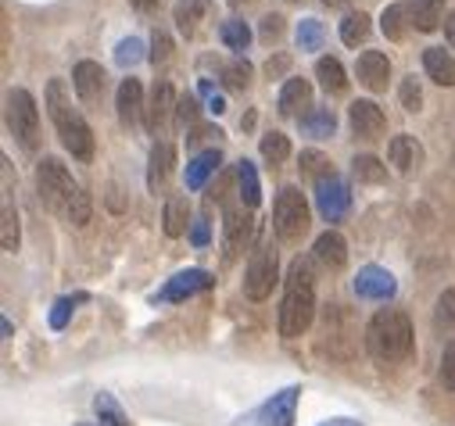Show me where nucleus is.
<instances>
[{"label":"nucleus","instance_id":"nucleus-44","mask_svg":"<svg viewBox=\"0 0 455 426\" xmlns=\"http://www.w3.org/2000/svg\"><path fill=\"white\" fill-rule=\"evenodd\" d=\"M155 65H165L169 58H172V40H169V33H162V29H155V36H151V54H148Z\"/></svg>","mask_w":455,"mask_h":426},{"label":"nucleus","instance_id":"nucleus-22","mask_svg":"<svg viewBox=\"0 0 455 426\" xmlns=\"http://www.w3.org/2000/svg\"><path fill=\"white\" fill-rule=\"evenodd\" d=\"M308 100H312V83L308 79H287L280 90L276 108H280V115H298L301 108H308Z\"/></svg>","mask_w":455,"mask_h":426},{"label":"nucleus","instance_id":"nucleus-3","mask_svg":"<svg viewBox=\"0 0 455 426\" xmlns=\"http://www.w3.org/2000/svg\"><path fill=\"white\" fill-rule=\"evenodd\" d=\"M366 351L380 366H398L412 355V323L398 308H380L366 323Z\"/></svg>","mask_w":455,"mask_h":426},{"label":"nucleus","instance_id":"nucleus-53","mask_svg":"<svg viewBox=\"0 0 455 426\" xmlns=\"http://www.w3.org/2000/svg\"><path fill=\"white\" fill-rule=\"evenodd\" d=\"M319 426H363V422H355V419H326Z\"/></svg>","mask_w":455,"mask_h":426},{"label":"nucleus","instance_id":"nucleus-46","mask_svg":"<svg viewBox=\"0 0 455 426\" xmlns=\"http://www.w3.org/2000/svg\"><path fill=\"white\" fill-rule=\"evenodd\" d=\"M259 36H262V43H276L283 36V19L280 15H266L262 26H259Z\"/></svg>","mask_w":455,"mask_h":426},{"label":"nucleus","instance_id":"nucleus-50","mask_svg":"<svg viewBox=\"0 0 455 426\" xmlns=\"http://www.w3.org/2000/svg\"><path fill=\"white\" fill-rule=\"evenodd\" d=\"M287 65H291V58H287V54H276V58H269L266 75H269V79H276V75H283V72H287Z\"/></svg>","mask_w":455,"mask_h":426},{"label":"nucleus","instance_id":"nucleus-31","mask_svg":"<svg viewBox=\"0 0 455 426\" xmlns=\"http://www.w3.org/2000/svg\"><path fill=\"white\" fill-rule=\"evenodd\" d=\"M187 219H190V208H187V197H169L165 201V237H183L187 233Z\"/></svg>","mask_w":455,"mask_h":426},{"label":"nucleus","instance_id":"nucleus-29","mask_svg":"<svg viewBox=\"0 0 455 426\" xmlns=\"http://www.w3.org/2000/svg\"><path fill=\"white\" fill-rule=\"evenodd\" d=\"M315 79L326 93H345L348 90V75H345V65L337 58H319L315 61Z\"/></svg>","mask_w":455,"mask_h":426},{"label":"nucleus","instance_id":"nucleus-23","mask_svg":"<svg viewBox=\"0 0 455 426\" xmlns=\"http://www.w3.org/2000/svg\"><path fill=\"white\" fill-rule=\"evenodd\" d=\"M219 165H222V154H219L215 147L201 151V154L187 165V190H201V186L219 172Z\"/></svg>","mask_w":455,"mask_h":426},{"label":"nucleus","instance_id":"nucleus-30","mask_svg":"<svg viewBox=\"0 0 455 426\" xmlns=\"http://www.w3.org/2000/svg\"><path fill=\"white\" fill-rule=\"evenodd\" d=\"M444 22V0H412V26L419 33H434Z\"/></svg>","mask_w":455,"mask_h":426},{"label":"nucleus","instance_id":"nucleus-55","mask_svg":"<svg viewBox=\"0 0 455 426\" xmlns=\"http://www.w3.org/2000/svg\"><path fill=\"white\" fill-rule=\"evenodd\" d=\"M226 4H230V8H241V4H248V0H226Z\"/></svg>","mask_w":455,"mask_h":426},{"label":"nucleus","instance_id":"nucleus-39","mask_svg":"<svg viewBox=\"0 0 455 426\" xmlns=\"http://www.w3.org/2000/svg\"><path fill=\"white\" fill-rule=\"evenodd\" d=\"M323 22L319 19H301L298 22V47L301 51H319L323 47Z\"/></svg>","mask_w":455,"mask_h":426},{"label":"nucleus","instance_id":"nucleus-7","mask_svg":"<svg viewBox=\"0 0 455 426\" xmlns=\"http://www.w3.org/2000/svg\"><path fill=\"white\" fill-rule=\"evenodd\" d=\"M280 283V262L273 244H259L248 258V272H244V294L251 301H266L273 294V287Z\"/></svg>","mask_w":455,"mask_h":426},{"label":"nucleus","instance_id":"nucleus-6","mask_svg":"<svg viewBox=\"0 0 455 426\" xmlns=\"http://www.w3.org/2000/svg\"><path fill=\"white\" fill-rule=\"evenodd\" d=\"M273 230L283 244H294L308 233V201L298 186H283L273 204Z\"/></svg>","mask_w":455,"mask_h":426},{"label":"nucleus","instance_id":"nucleus-54","mask_svg":"<svg viewBox=\"0 0 455 426\" xmlns=\"http://www.w3.org/2000/svg\"><path fill=\"white\" fill-rule=\"evenodd\" d=\"M323 4H326V8H345L348 0H323Z\"/></svg>","mask_w":455,"mask_h":426},{"label":"nucleus","instance_id":"nucleus-10","mask_svg":"<svg viewBox=\"0 0 455 426\" xmlns=\"http://www.w3.org/2000/svg\"><path fill=\"white\" fill-rule=\"evenodd\" d=\"M298 394H301V387H283V390L273 394V398H269L248 422H255V426H294Z\"/></svg>","mask_w":455,"mask_h":426},{"label":"nucleus","instance_id":"nucleus-34","mask_svg":"<svg viewBox=\"0 0 455 426\" xmlns=\"http://www.w3.org/2000/svg\"><path fill=\"white\" fill-rule=\"evenodd\" d=\"M301 130L308 133V137H333V130H337V119H333V112L330 108H312L308 115H301Z\"/></svg>","mask_w":455,"mask_h":426},{"label":"nucleus","instance_id":"nucleus-11","mask_svg":"<svg viewBox=\"0 0 455 426\" xmlns=\"http://www.w3.org/2000/svg\"><path fill=\"white\" fill-rule=\"evenodd\" d=\"M348 122H352V133L359 140H377L387 130V115L380 112L377 100H355L348 108Z\"/></svg>","mask_w":455,"mask_h":426},{"label":"nucleus","instance_id":"nucleus-18","mask_svg":"<svg viewBox=\"0 0 455 426\" xmlns=\"http://www.w3.org/2000/svg\"><path fill=\"white\" fill-rule=\"evenodd\" d=\"M312 258L323 265V269H345V262H348V241L340 237L337 230H326V233H319L315 237V248H312Z\"/></svg>","mask_w":455,"mask_h":426},{"label":"nucleus","instance_id":"nucleus-5","mask_svg":"<svg viewBox=\"0 0 455 426\" xmlns=\"http://www.w3.org/2000/svg\"><path fill=\"white\" fill-rule=\"evenodd\" d=\"M4 122L12 130V137L26 147V151H36L40 144V108H36V97L22 86L8 90L4 97Z\"/></svg>","mask_w":455,"mask_h":426},{"label":"nucleus","instance_id":"nucleus-28","mask_svg":"<svg viewBox=\"0 0 455 426\" xmlns=\"http://www.w3.org/2000/svg\"><path fill=\"white\" fill-rule=\"evenodd\" d=\"M434 330H437V337L455 341V287L441 290V297L434 304Z\"/></svg>","mask_w":455,"mask_h":426},{"label":"nucleus","instance_id":"nucleus-8","mask_svg":"<svg viewBox=\"0 0 455 426\" xmlns=\"http://www.w3.org/2000/svg\"><path fill=\"white\" fill-rule=\"evenodd\" d=\"M315 208H319V216L326 223H340L348 216V208H352V190H348V179L345 176H323L315 179Z\"/></svg>","mask_w":455,"mask_h":426},{"label":"nucleus","instance_id":"nucleus-36","mask_svg":"<svg viewBox=\"0 0 455 426\" xmlns=\"http://www.w3.org/2000/svg\"><path fill=\"white\" fill-rule=\"evenodd\" d=\"M366 36H370V19L363 12H355V15H348L345 22H340V40H345L348 47H359Z\"/></svg>","mask_w":455,"mask_h":426},{"label":"nucleus","instance_id":"nucleus-2","mask_svg":"<svg viewBox=\"0 0 455 426\" xmlns=\"http://www.w3.org/2000/svg\"><path fill=\"white\" fill-rule=\"evenodd\" d=\"M315 319V276H312V262L298 258L287 272L283 283V301H280V337L283 341H298Z\"/></svg>","mask_w":455,"mask_h":426},{"label":"nucleus","instance_id":"nucleus-45","mask_svg":"<svg viewBox=\"0 0 455 426\" xmlns=\"http://www.w3.org/2000/svg\"><path fill=\"white\" fill-rule=\"evenodd\" d=\"M437 376H441V383H444L448 390H455V341H448V348H444V355H441Z\"/></svg>","mask_w":455,"mask_h":426},{"label":"nucleus","instance_id":"nucleus-52","mask_svg":"<svg viewBox=\"0 0 455 426\" xmlns=\"http://www.w3.org/2000/svg\"><path fill=\"white\" fill-rule=\"evenodd\" d=\"M444 40L455 47V12H448V19H444Z\"/></svg>","mask_w":455,"mask_h":426},{"label":"nucleus","instance_id":"nucleus-4","mask_svg":"<svg viewBox=\"0 0 455 426\" xmlns=\"http://www.w3.org/2000/svg\"><path fill=\"white\" fill-rule=\"evenodd\" d=\"M47 112H51V122H54V130H58L65 151H68L76 162L90 165V162H93V130H90L86 119L72 108V100H68L61 79H51V83H47Z\"/></svg>","mask_w":455,"mask_h":426},{"label":"nucleus","instance_id":"nucleus-25","mask_svg":"<svg viewBox=\"0 0 455 426\" xmlns=\"http://www.w3.org/2000/svg\"><path fill=\"white\" fill-rule=\"evenodd\" d=\"M19 241H22V230H19V211L12 204V193H4L0 201V244H4L8 255L19 251Z\"/></svg>","mask_w":455,"mask_h":426},{"label":"nucleus","instance_id":"nucleus-14","mask_svg":"<svg viewBox=\"0 0 455 426\" xmlns=\"http://www.w3.org/2000/svg\"><path fill=\"white\" fill-rule=\"evenodd\" d=\"M176 108H180V100H176V93H172V83H169V79L155 83L151 100H148V108H144V126H148V133H158V130L169 122V115H172Z\"/></svg>","mask_w":455,"mask_h":426},{"label":"nucleus","instance_id":"nucleus-17","mask_svg":"<svg viewBox=\"0 0 455 426\" xmlns=\"http://www.w3.org/2000/svg\"><path fill=\"white\" fill-rule=\"evenodd\" d=\"M116 108H119V122H123V126H137V122H140V115H144V108H148L140 79H123V83H119Z\"/></svg>","mask_w":455,"mask_h":426},{"label":"nucleus","instance_id":"nucleus-15","mask_svg":"<svg viewBox=\"0 0 455 426\" xmlns=\"http://www.w3.org/2000/svg\"><path fill=\"white\" fill-rule=\"evenodd\" d=\"M355 75H359V83H363L366 90L384 93L387 83H391V61H387V54H384V51H366V54H359Z\"/></svg>","mask_w":455,"mask_h":426},{"label":"nucleus","instance_id":"nucleus-24","mask_svg":"<svg viewBox=\"0 0 455 426\" xmlns=\"http://www.w3.org/2000/svg\"><path fill=\"white\" fill-rule=\"evenodd\" d=\"M208 8H212V0H176L172 19H176L180 33H183V36H194L197 26H201V19L208 15Z\"/></svg>","mask_w":455,"mask_h":426},{"label":"nucleus","instance_id":"nucleus-56","mask_svg":"<svg viewBox=\"0 0 455 426\" xmlns=\"http://www.w3.org/2000/svg\"><path fill=\"white\" fill-rule=\"evenodd\" d=\"M83 426H100V422H83Z\"/></svg>","mask_w":455,"mask_h":426},{"label":"nucleus","instance_id":"nucleus-26","mask_svg":"<svg viewBox=\"0 0 455 426\" xmlns=\"http://www.w3.org/2000/svg\"><path fill=\"white\" fill-rule=\"evenodd\" d=\"M409 26H412V4H391V8H384L380 29H384L387 40H405L409 36Z\"/></svg>","mask_w":455,"mask_h":426},{"label":"nucleus","instance_id":"nucleus-16","mask_svg":"<svg viewBox=\"0 0 455 426\" xmlns=\"http://www.w3.org/2000/svg\"><path fill=\"white\" fill-rule=\"evenodd\" d=\"M72 90L83 104H97L104 93V68L97 61H79L72 68Z\"/></svg>","mask_w":455,"mask_h":426},{"label":"nucleus","instance_id":"nucleus-49","mask_svg":"<svg viewBox=\"0 0 455 426\" xmlns=\"http://www.w3.org/2000/svg\"><path fill=\"white\" fill-rule=\"evenodd\" d=\"M212 241V233H208V219H194V226H190V244L194 248H204Z\"/></svg>","mask_w":455,"mask_h":426},{"label":"nucleus","instance_id":"nucleus-19","mask_svg":"<svg viewBox=\"0 0 455 426\" xmlns=\"http://www.w3.org/2000/svg\"><path fill=\"white\" fill-rule=\"evenodd\" d=\"M172 169H176V147L165 144V140L155 144V147H151V162H148V190H151V193L165 190Z\"/></svg>","mask_w":455,"mask_h":426},{"label":"nucleus","instance_id":"nucleus-48","mask_svg":"<svg viewBox=\"0 0 455 426\" xmlns=\"http://www.w3.org/2000/svg\"><path fill=\"white\" fill-rule=\"evenodd\" d=\"M201 93L208 97V108H204V112H212V115H222V112H226V100L212 90V83H201Z\"/></svg>","mask_w":455,"mask_h":426},{"label":"nucleus","instance_id":"nucleus-42","mask_svg":"<svg viewBox=\"0 0 455 426\" xmlns=\"http://www.w3.org/2000/svg\"><path fill=\"white\" fill-rule=\"evenodd\" d=\"M301 172L323 179V176H330V162L319 151H301Z\"/></svg>","mask_w":455,"mask_h":426},{"label":"nucleus","instance_id":"nucleus-9","mask_svg":"<svg viewBox=\"0 0 455 426\" xmlns=\"http://www.w3.org/2000/svg\"><path fill=\"white\" fill-rule=\"evenodd\" d=\"M251 233H255V219L244 211V204L226 211V223H222V262H234L248 248Z\"/></svg>","mask_w":455,"mask_h":426},{"label":"nucleus","instance_id":"nucleus-12","mask_svg":"<svg viewBox=\"0 0 455 426\" xmlns=\"http://www.w3.org/2000/svg\"><path fill=\"white\" fill-rule=\"evenodd\" d=\"M352 287H355V294H359L363 301H387V297H395L398 280H395L384 265H363Z\"/></svg>","mask_w":455,"mask_h":426},{"label":"nucleus","instance_id":"nucleus-51","mask_svg":"<svg viewBox=\"0 0 455 426\" xmlns=\"http://www.w3.org/2000/svg\"><path fill=\"white\" fill-rule=\"evenodd\" d=\"M130 4H133V8L140 12V15H151V12H155V8L162 4V0H130Z\"/></svg>","mask_w":455,"mask_h":426},{"label":"nucleus","instance_id":"nucleus-47","mask_svg":"<svg viewBox=\"0 0 455 426\" xmlns=\"http://www.w3.org/2000/svg\"><path fill=\"white\" fill-rule=\"evenodd\" d=\"M176 122H180V126H194V122H197V100H194V97H183V100H180Z\"/></svg>","mask_w":455,"mask_h":426},{"label":"nucleus","instance_id":"nucleus-41","mask_svg":"<svg viewBox=\"0 0 455 426\" xmlns=\"http://www.w3.org/2000/svg\"><path fill=\"white\" fill-rule=\"evenodd\" d=\"M140 58H144V43H140L137 36H130V40H123V43L116 47V61H119L123 68H133Z\"/></svg>","mask_w":455,"mask_h":426},{"label":"nucleus","instance_id":"nucleus-35","mask_svg":"<svg viewBox=\"0 0 455 426\" xmlns=\"http://www.w3.org/2000/svg\"><path fill=\"white\" fill-rule=\"evenodd\" d=\"M259 151H262V158H266L269 165H283V162L291 158V140H287L283 133H266L262 144H259Z\"/></svg>","mask_w":455,"mask_h":426},{"label":"nucleus","instance_id":"nucleus-1","mask_svg":"<svg viewBox=\"0 0 455 426\" xmlns=\"http://www.w3.org/2000/svg\"><path fill=\"white\" fill-rule=\"evenodd\" d=\"M36 193L40 201L54 211L58 219H65L68 226H86L90 223V197L83 193V186L72 179V172L65 169L61 158H40L36 165Z\"/></svg>","mask_w":455,"mask_h":426},{"label":"nucleus","instance_id":"nucleus-21","mask_svg":"<svg viewBox=\"0 0 455 426\" xmlns=\"http://www.w3.org/2000/svg\"><path fill=\"white\" fill-rule=\"evenodd\" d=\"M423 68L437 86H455V58L444 47H427L423 51Z\"/></svg>","mask_w":455,"mask_h":426},{"label":"nucleus","instance_id":"nucleus-38","mask_svg":"<svg viewBox=\"0 0 455 426\" xmlns=\"http://www.w3.org/2000/svg\"><path fill=\"white\" fill-rule=\"evenodd\" d=\"M352 172H355L359 183H384V179H387V165H380L373 154L355 158V162H352Z\"/></svg>","mask_w":455,"mask_h":426},{"label":"nucleus","instance_id":"nucleus-27","mask_svg":"<svg viewBox=\"0 0 455 426\" xmlns=\"http://www.w3.org/2000/svg\"><path fill=\"white\" fill-rule=\"evenodd\" d=\"M237 186H241V204L244 208H259L262 204V179L255 172V165L248 158L237 162Z\"/></svg>","mask_w":455,"mask_h":426},{"label":"nucleus","instance_id":"nucleus-43","mask_svg":"<svg viewBox=\"0 0 455 426\" xmlns=\"http://www.w3.org/2000/svg\"><path fill=\"white\" fill-rule=\"evenodd\" d=\"M402 108H405V112H419V108H423V90H419L416 75H409V79L402 83Z\"/></svg>","mask_w":455,"mask_h":426},{"label":"nucleus","instance_id":"nucleus-13","mask_svg":"<svg viewBox=\"0 0 455 426\" xmlns=\"http://www.w3.org/2000/svg\"><path fill=\"white\" fill-rule=\"evenodd\" d=\"M212 283H215V280H212V272H204V269H183V272H176V276L162 287V294H158L155 301L176 304V301H187V297H194V294L208 290Z\"/></svg>","mask_w":455,"mask_h":426},{"label":"nucleus","instance_id":"nucleus-32","mask_svg":"<svg viewBox=\"0 0 455 426\" xmlns=\"http://www.w3.org/2000/svg\"><path fill=\"white\" fill-rule=\"evenodd\" d=\"M219 40L230 47V51L244 54L248 43H251V29H248V22H241V19H226V22L219 26Z\"/></svg>","mask_w":455,"mask_h":426},{"label":"nucleus","instance_id":"nucleus-33","mask_svg":"<svg viewBox=\"0 0 455 426\" xmlns=\"http://www.w3.org/2000/svg\"><path fill=\"white\" fill-rule=\"evenodd\" d=\"M93 412H97V422H100V426H130L123 405L111 398V394H97V398H93Z\"/></svg>","mask_w":455,"mask_h":426},{"label":"nucleus","instance_id":"nucleus-20","mask_svg":"<svg viewBox=\"0 0 455 426\" xmlns=\"http://www.w3.org/2000/svg\"><path fill=\"white\" fill-rule=\"evenodd\" d=\"M387 158H391V165H395L398 172H412V169L423 162V147H419V140H416L412 133H398V137L391 140V147H387Z\"/></svg>","mask_w":455,"mask_h":426},{"label":"nucleus","instance_id":"nucleus-37","mask_svg":"<svg viewBox=\"0 0 455 426\" xmlns=\"http://www.w3.org/2000/svg\"><path fill=\"white\" fill-rule=\"evenodd\" d=\"M83 301H86V294H65V297H58L54 308H51V330H65L72 312H76V304H83Z\"/></svg>","mask_w":455,"mask_h":426},{"label":"nucleus","instance_id":"nucleus-40","mask_svg":"<svg viewBox=\"0 0 455 426\" xmlns=\"http://www.w3.org/2000/svg\"><path fill=\"white\" fill-rule=\"evenodd\" d=\"M222 79H226V86L230 90H248L251 86V65H248V58H237V61H230L222 68Z\"/></svg>","mask_w":455,"mask_h":426}]
</instances>
